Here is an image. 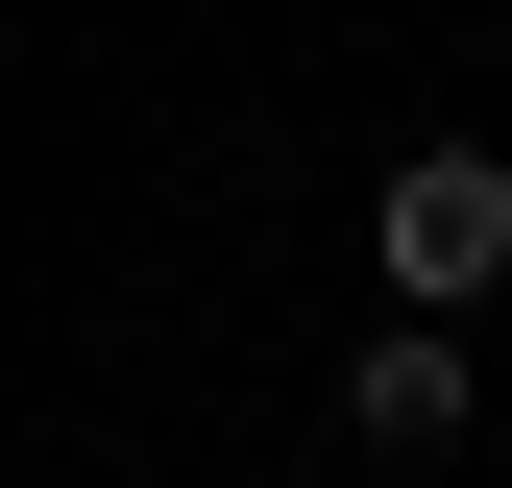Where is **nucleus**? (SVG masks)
<instances>
[{
    "mask_svg": "<svg viewBox=\"0 0 512 488\" xmlns=\"http://www.w3.org/2000/svg\"><path fill=\"white\" fill-rule=\"evenodd\" d=\"M366 244H391V318H464V293L512 269V147H391Z\"/></svg>",
    "mask_w": 512,
    "mask_h": 488,
    "instance_id": "f257e3e1",
    "label": "nucleus"
},
{
    "mask_svg": "<svg viewBox=\"0 0 512 488\" xmlns=\"http://www.w3.org/2000/svg\"><path fill=\"white\" fill-rule=\"evenodd\" d=\"M342 415H366V440H391V464H439V440H464V415H488V366H464V318H391V342L342 366Z\"/></svg>",
    "mask_w": 512,
    "mask_h": 488,
    "instance_id": "f03ea898",
    "label": "nucleus"
}]
</instances>
